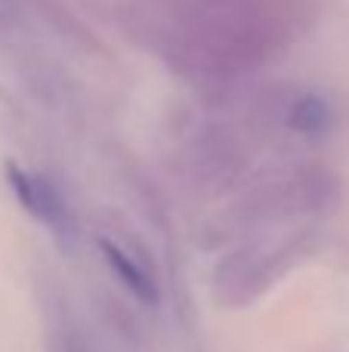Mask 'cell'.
Listing matches in <instances>:
<instances>
[{"label":"cell","instance_id":"obj_1","mask_svg":"<svg viewBox=\"0 0 349 352\" xmlns=\"http://www.w3.org/2000/svg\"><path fill=\"white\" fill-rule=\"evenodd\" d=\"M278 260H282V250L245 248V250L229 254L214 272L216 297H220L223 303H232V306L251 303L254 297H260V294L275 281V275H278L275 263Z\"/></svg>","mask_w":349,"mask_h":352},{"label":"cell","instance_id":"obj_2","mask_svg":"<svg viewBox=\"0 0 349 352\" xmlns=\"http://www.w3.org/2000/svg\"><path fill=\"white\" fill-rule=\"evenodd\" d=\"M6 182H10L16 201L37 223H43L49 232H56V235H62V238L74 235L71 207H68L65 195L59 192V186H56L53 179H47L43 173L25 170V167H19V164H6Z\"/></svg>","mask_w":349,"mask_h":352},{"label":"cell","instance_id":"obj_3","mask_svg":"<svg viewBox=\"0 0 349 352\" xmlns=\"http://www.w3.org/2000/svg\"><path fill=\"white\" fill-rule=\"evenodd\" d=\"M99 250H102V260L109 263V269L115 272V278L121 281L139 303H155V300H158V285H155L152 272L146 269V263H142L139 256L124 250L121 244H115L111 238H99Z\"/></svg>","mask_w":349,"mask_h":352},{"label":"cell","instance_id":"obj_4","mask_svg":"<svg viewBox=\"0 0 349 352\" xmlns=\"http://www.w3.org/2000/svg\"><path fill=\"white\" fill-rule=\"evenodd\" d=\"M331 121H334L331 105L319 93H297L288 102V111H284V124L294 133H303V136H322L331 127Z\"/></svg>","mask_w":349,"mask_h":352},{"label":"cell","instance_id":"obj_5","mask_svg":"<svg viewBox=\"0 0 349 352\" xmlns=\"http://www.w3.org/2000/svg\"><path fill=\"white\" fill-rule=\"evenodd\" d=\"M68 352H84V349H78V346H71V349H68Z\"/></svg>","mask_w":349,"mask_h":352}]
</instances>
